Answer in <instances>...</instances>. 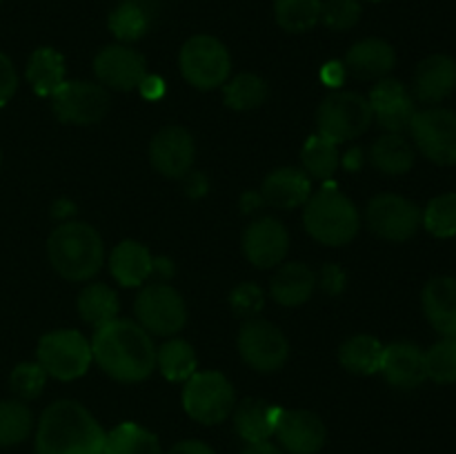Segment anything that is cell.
I'll list each match as a JSON object with an SVG mask.
<instances>
[{"label":"cell","mask_w":456,"mask_h":454,"mask_svg":"<svg viewBox=\"0 0 456 454\" xmlns=\"http://www.w3.org/2000/svg\"><path fill=\"white\" fill-rule=\"evenodd\" d=\"M92 354L98 368L120 383H138L156 369V345L151 334L136 320L114 319L96 329Z\"/></svg>","instance_id":"6da1fadb"},{"label":"cell","mask_w":456,"mask_h":454,"mask_svg":"<svg viewBox=\"0 0 456 454\" xmlns=\"http://www.w3.org/2000/svg\"><path fill=\"white\" fill-rule=\"evenodd\" d=\"M101 423L78 401L61 399L45 408L36 427V454H105Z\"/></svg>","instance_id":"7a4b0ae2"},{"label":"cell","mask_w":456,"mask_h":454,"mask_svg":"<svg viewBox=\"0 0 456 454\" xmlns=\"http://www.w3.org/2000/svg\"><path fill=\"white\" fill-rule=\"evenodd\" d=\"M47 256L53 270L67 280H89L101 272L105 245L96 227L89 223L67 221L47 239Z\"/></svg>","instance_id":"3957f363"},{"label":"cell","mask_w":456,"mask_h":454,"mask_svg":"<svg viewBox=\"0 0 456 454\" xmlns=\"http://www.w3.org/2000/svg\"><path fill=\"white\" fill-rule=\"evenodd\" d=\"M303 225L307 234L319 243L341 247L359 234L361 214L343 191L334 185H325L305 203Z\"/></svg>","instance_id":"277c9868"},{"label":"cell","mask_w":456,"mask_h":454,"mask_svg":"<svg viewBox=\"0 0 456 454\" xmlns=\"http://www.w3.org/2000/svg\"><path fill=\"white\" fill-rule=\"evenodd\" d=\"M183 408L187 417L203 426H218L236 408L234 385L216 369L194 372L183 387Z\"/></svg>","instance_id":"5b68a950"},{"label":"cell","mask_w":456,"mask_h":454,"mask_svg":"<svg viewBox=\"0 0 456 454\" xmlns=\"http://www.w3.org/2000/svg\"><path fill=\"white\" fill-rule=\"evenodd\" d=\"M38 365L45 374L58 381H76L85 377L94 363L92 341L85 338L78 329H53L43 334L36 350Z\"/></svg>","instance_id":"8992f818"},{"label":"cell","mask_w":456,"mask_h":454,"mask_svg":"<svg viewBox=\"0 0 456 454\" xmlns=\"http://www.w3.org/2000/svg\"><path fill=\"white\" fill-rule=\"evenodd\" d=\"M178 65H181L183 78L191 87L209 92L227 83L232 71V56L221 40L209 34H199L185 40Z\"/></svg>","instance_id":"52a82bcc"},{"label":"cell","mask_w":456,"mask_h":454,"mask_svg":"<svg viewBox=\"0 0 456 454\" xmlns=\"http://www.w3.org/2000/svg\"><path fill=\"white\" fill-rule=\"evenodd\" d=\"M374 114L370 101L356 92H332L316 109V125L321 136L338 142L352 141L365 134Z\"/></svg>","instance_id":"ba28073f"},{"label":"cell","mask_w":456,"mask_h":454,"mask_svg":"<svg viewBox=\"0 0 456 454\" xmlns=\"http://www.w3.org/2000/svg\"><path fill=\"white\" fill-rule=\"evenodd\" d=\"M136 323L151 336H174L187 323L185 298L167 283L147 285L134 301Z\"/></svg>","instance_id":"9c48e42d"},{"label":"cell","mask_w":456,"mask_h":454,"mask_svg":"<svg viewBox=\"0 0 456 454\" xmlns=\"http://www.w3.org/2000/svg\"><path fill=\"white\" fill-rule=\"evenodd\" d=\"M239 354L254 372L272 374L288 361L289 343L274 323L254 316L239 329Z\"/></svg>","instance_id":"30bf717a"},{"label":"cell","mask_w":456,"mask_h":454,"mask_svg":"<svg viewBox=\"0 0 456 454\" xmlns=\"http://www.w3.org/2000/svg\"><path fill=\"white\" fill-rule=\"evenodd\" d=\"M414 145L436 165H456V111L432 107L417 111L410 123Z\"/></svg>","instance_id":"8fae6325"},{"label":"cell","mask_w":456,"mask_h":454,"mask_svg":"<svg viewBox=\"0 0 456 454\" xmlns=\"http://www.w3.org/2000/svg\"><path fill=\"white\" fill-rule=\"evenodd\" d=\"M52 109L61 123L96 125L110 111V93L92 80H65L52 96Z\"/></svg>","instance_id":"7c38bea8"},{"label":"cell","mask_w":456,"mask_h":454,"mask_svg":"<svg viewBox=\"0 0 456 454\" xmlns=\"http://www.w3.org/2000/svg\"><path fill=\"white\" fill-rule=\"evenodd\" d=\"M421 207L399 194L374 196L365 209V221L370 230L392 243H403L412 239L421 227Z\"/></svg>","instance_id":"4fadbf2b"},{"label":"cell","mask_w":456,"mask_h":454,"mask_svg":"<svg viewBox=\"0 0 456 454\" xmlns=\"http://www.w3.org/2000/svg\"><path fill=\"white\" fill-rule=\"evenodd\" d=\"M94 74L105 89L132 92L147 78V61L141 52L123 43L102 47L94 58Z\"/></svg>","instance_id":"5bb4252c"},{"label":"cell","mask_w":456,"mask_h":454,"mask_svg":"<svg viewBox=\"0 0 456 454\" xmlns=\"http://www.w3.org/2000/svg\"><path fill=\"white\" fill-rule=\"evenodd\" d=\"M196 158V142L181 125L159 129L150 142V163L160 176L185 178Z\"/></svg>","instance_id":"9a60e30c"},{"label":"cell","mask_w":456,"mask_h":454,"mask_svg":"<svg viewBox=\"0 0 456 454\" xmlns=\"http://www.w3.org/2000/svg\"><path fill=\"white\" fill-rule=\"evenodd\" d=\"M274 436L283 452L316 454L328 441V430L319 414L310 409H281Z\"/></svg>","instance_id":"2e32d148"},{"label":"cell","mask_w":456,"mask_h":454,"mask_svg":"<svg viewBox=\"0 0 456 454\" xmlns=\"http://www.w3.org/2000/svg\"><path fill=\"white\" fill-rule=\"evenodd\" d=\"M289 249V234L274 216H261L243 234V254L258 270H270L283 263Z\"/></svg>","instance_id":"e0dca14e"},{"label":"cell","mask_w":456,"mask_h":454,"mask_svg":"<svg viewBox=\"0 0 456 454\" xmlns=\"http://www.w3.org/2000/svg\"><path fill=\"white\" fill-rule=\"evenodd\" d=\"M370 107H372L374 120L387 129V134H401L410 129L417 105H414L412 93L405 89L401 80L381 78L370 92Z\"/></svg>","instance_id":"ac0fdd59"},{"label":"cell","mask_w":456,"mask_h":454,"mask_svg":"<svg viewBox=\"0 0 456 454\" xmlns=\"http://www.w3.org/2000/svg\"><path fill=\"white\" fill-rule=\"evenodd\" d=\"M379 372L396 390H417L428 378L426 352L408 341L392 343V345L383 350V361Z\"/></svg>","instance_id":"d6986e66"},{"label":"cell","mask_w":456,"mask_h":454,"mask_svg":"<svg viewBox=\"0 0 456 454\" xmlns=\"http://www.w3.org/2000/svg\"><path fill=\"white\" fill-rule=\"evenodd\" d=\"M396 52L387 40L363 38L347 49L343 58L346 74L359 80H381L395 69Z\"/></svg>","instance_id":"ffe728a7"},{"label":"cell","mask_w":456,"mask_h":454,"mask_svg":"<svg viewBox=\"0 0 456 454\" xmlns=\"http://www.w3.org/2000/svg\"><path fill=\"white\" fill-rule=\"evenodd\" d=\"M456 89V61L445 53H432L414 71V96L428 105L445 101Z\"/></svg>","instance_id":"44dd1931"},{"label":"cell","mask_w":456,"mask_h":454,"mask_svg":"<svg viewBox=\"0 0 456 454\" xmlns=\"http://www.w3.org/2000/svg\"><path fill=\"white\" fill-rule=\"evenodd\" d=\"M258 194L272 207L294 209L310 200L312 178L298 167H279L267 174Z\"/></svg>","instance_id":"7402d4cb"},{"label":"cell","mask_w":456,"mask_h":454,"mask_svg":"<svg viewBox=\"0 0 456 454\" xmlns=\"http://www.w3.org/2000/svg\"><path fill=\"white\" fill-rule=\"evenodd\" d=\"M423 312L439 334L456 338V276H435L421 294Z\"/></svg>","instance_id":"603a6c76"},{"label":"cell","mask_w":456,"mask_h":454,"mask_svg":"<svg viewBox=\"0 0 456 454\" xmlns=\"http://www.w3.org/2000/svg\"><path fill=\"white\" fill-rule=\"evenodd\" d=\"M110 272L123 288H138L154 272V256L138 240H120L110 254Z\"/></svg>","instance_id":"cb8c5ba5"},{"label":"cell","mask_w":456,"mask_h":454,"mask_svg":"<svg viewBox=\"0 0 456 454\" xmlns=\"http://www.w3.org/2000/svg\"><path fill=\"white\" fill-rule=\"evenodd\" d=\"M279 405H272L263 399H245L234 408L236 434L248 443H261L274 436L276 421L281 417Z\"/></svg>","instance_id":"d4e9b609"},{"label":"cell","mask_w":456,"mask_h":454,"mask_svg":"<svg viewBox=\"0 0 456 454\" xmlns=\"http://www.w3.org/2000/svg\"><path fill=\"white\" fill-rule=\"evenodd\" d=\"M316 289V274L305 263H285L270 283V294L279 305L298 307L312 298Z\"/></svg>","instance_id":"484cf974"},{"label":"cell","mask_w":456,"mask_h":454,"mask_svg":"<svg viewBox=\"0 0 456 454\" xmlns=\"http://www.w3.org/2000/svg\"><path fill=\"white\" fill-rule=\"evenodd\" d=\"M25 76L38 96L52 98L65 83V58L53 47H38L27 62Z\"/></svg>","instance_id":"4316f807"},{"label":"cell","mask_w":456,"mask_h":454,"mask_svg":"<svg viewBox=\"0 0 456 454\" xmlns=\"http://www.w3.org/2000/svg\"><path fill=\"white\" fill-rule=\"evenodd\" d=\"M414 147L401 134H386L370 147V163L386 176H403L414 167Z\"/></svg>","instance_id":"83f0119b"},{"label":"cell","mask_w":456,"mask_h":454,"mask_svg":"<svg viewBox=\"0 0 456 454\" xmlns=\"http://www.w3.org/2000/svg\"><path fill=\"white\" fill-rule=\"evenodd\" d=\"M383 345L379 338L370 336V334H356L343 341L338 347V361L343 368L352 374H361V377H370L381 369L383 361Z\"/></svg>","instance_id":"f1b7e54d"},{"label":"cell","mask_w":456,"mask_h":454,"mask_svg":"<svg viewBox=\"0 0 456 454\" xmlns=\"http://www.w3.org/2000/svg\"><path fill=\"white\" fill-rule=\"evenodd\" d=\"M118 296L114 289L105 283H89L78 294V314L83 323L98 329L102 325L118 319Z\"/></svg>","instance_id":"f546056e"},{"label":"cell","mask_w":456,"mask_h":454,"mask_svg":"<svg viewBox=\"0 0 456 454\" xmlns=\"http://www.w3.org/2000/svg\"><path fill=\"white\" fill-rule=\"evenodd\" d=\"M105 454H163V450L154 432L127 421L107 432Z\"/></svg>","instance_id":"4dcf8cb0"},{"label":"cell","mask_w":456,"mask_h":454,"mask_svg":"<svg viewBox=\"0 0 456 454\" xmlns=\"http://www.w3.org/2000/svg\"><path fill=\"white\" fill-rule=\"evenodd\" d=\"M196 352L185 338H169L156 350V368L172 383H185L196 372Z\"/></svg>","instance_id":"1f68e13d"},{"label":"cell","mask_w":456,"mask_h":454,"mask_svg":"<svg viewBox=\"0 0 456 454\" xmlns=\"http://www.w3.org/2000/svg\"><path fill=\"white\" fill-rule=\"evenodd\" d=\"M303 172L316 181H330L337 174L338 163H341V154H338V145L330 138L314 134L305 141L301 150Z\"/></svg>","instance_id":"d6a6232c"},{"label":"cell","mask_w":456,"mask_h":454,"mask_svg":"<svg viewBox=\"0 0 456 454\" xmlns=\"http://www.w3.org/2000/svg\"><path fill=\"white\" fill-rule=\"evenodd\" d=\"M151 16L138 0H125L110 13V31L118 43L129 45L150 31Z\"/></svg>","instance_id":"836d02e7"},{"label":"cell","mask_w":456,"mask_h":454,"mask_svg":"<svg viewBox=\"0 0 456 454\" xmlns=\"http://www.w3.org/2000/svg\"><path fill=\"white\" fill-rule=\"evenodd\" d=\"M274 18L288 34H305L321 22V0H274Z\"/></svg>","instance_id":"e575fe53"},{"label":"cell","mask_w":456,"mask_h":454,"mask_svg":"<svg viewBox=\"0 0 456 454\" xmlns=\"http://www.w3.org/2000/svg\"><path fill=\"white\" fill-rule=\"evenodd\" d=\"M267 83L256 74H239L223 85V98L230 109L249 111L267 101Z\"/></svg>","instance_id":"d590c367"},{"label":"cell","mask_w":456,"mask_h":454,"mask_svg":"<svg viewBox=\"0 0 456 454\" xmlns=\"http://www.w3.org/2000/svg\"><path fill=\"white\" fill-rule=\"evenodd\" d=\"M34 417L22 401H0V448L22 443L31 434Z\"/></svg>","instance_id":"8d00e7d4"},{"label":"cell","mask_w":456,"mask_h":454,"mask_svg":"<svg viewBox=\"0 0 456 454\" xmlns=\"http://www.w3.org/2000/svg\"><path fill=\"white\" fill-rule=\"evenodd\" d=\"M423 227L436 239H452L456 236V194H439L428 203L421 218Z\"/></svg>","instance_id":"74e56055"},{"label":"cell","mask_w":456,"mask_h":454,"mask_svg":"<svg viewBox=\"0 0 456 454\" xmlns=\"http://www.w3.org/2000/svg\"><path fill=\"white\" fill-rule=\"evenodd\" d=\"M426 372L441 385L456 381V338L444 336L426 352Z\"/></svg>","instance_id":"f35d334b"},{"label":"cell","mask_w":456,"mask_h":454,"mask_svg":"<svg viewBox=\"0 0 456 454\" xmlns=\"http://www.w3.org/2000/svg\"><path fill=\"white\" fill-rule=\"evenodd\" d=\"M361 13H363L361 0H321V22L328 29H352L361 20Z\"/></svg>","instance_id":"ab89813d"},{"label":"cell","mask_w":456,"mask_h":454,"mask_svg":"<svg viewBox=\"0 0 456 454\" xmlns=\"http://www.w3.org/2000/svg\"><path fill=\"white\" fill-rule=\"evenodd\" d=\"M45 381H47V374H45V369L36 361V363L16 365L12 377H9V387H12V392L18 399L31 401L43 394Z\"/></svg>","instance_id":"60d3db41"},{"label":"cell","mask_w":456,"mask_h":454,"mask_svg":"<svg viewBox=\"0 0 456 454\" xmlns=\"http://www.w3.org/2000/svg\"><path fill=\"white\" fill-rule=\"evenodd\" d=\"M263 305H265V294L256 283H240L232 289L230 307L236 316H243L245 320L254 319Z\"/></svg>","instance_id":"b9f144b4"},{"label":"cell","mask_w":456,"mask_h":454,"mask_svg":"<svg viewBox=\"0 0 456 454\" xmlns=\"http://www.w3.org/2000/svg\"><path fill=\"white\" fill-rule=\"evenodd\" d=\"M18 89V74L12 58L0 52V107L7 105Z\"/></svg>","instance_id":"7bdbcfd3"},{"label":"cell","mask_w":456,"mask_h":454,"mask_svg":"<svg viewBox=\"0 0 456 454\" xmlns=\"http://www.w3.org/2000/svg\"><path fill=\"white\" fill-rule=\"evenodd\" d=\"M346 272H343L341 265H334V263H330V265H325L323 270H321V276H319V283L321 288H323L325 294H330V296H338V294L346 289Z\"/></svg>","instance_id":"ee69618b"},{"label":"cell","mask_w":456,"mask_h":454,"mask_svg":"<svg viewBox=\"0 0 456 454\" xmlns=\"http://www.w3.org/2000/svg\"><path fill=\"white\" fill-rule=\"evenodd\" d=\"M167 454H216L212 448H209L205 441L199 439H185V441H178Z\"/></svg>","instance_id":"f6af8a7d"},{"label":"cell","mask_w":456,"mask_h":454,"mask_svg":"<svg viewBox=\"0 0 456 454\" xmlns=\"http://www.w3.org/2000/svg\"><path fill=\"white\" fill-rule=\"evenodd\" d=\"M141 93L145 98H150V101H159L160 96H163V92H165V83L160 78H154V76H150L147 74V78L142 80L141 83Z\"/></svg>","instance_id":"bcb514c9"},{"label":"cell","mask_w":456,"mask_h":454,"mask_svg":"<svg viewBox=\"0 0 456 454\" xmlns=\"http://www.w3.org/2000/svg\"><path fill=\"white\" fill-rule=\"evenodd\" d=\"M185 190L187 194L199 199V196H203L208 191V181H205V176L200 172H190L185 176Z\"/></svg>","instance_id":"7dc6e473"},{"label":"cell","mask_w":456,"mask_h":454,"mask_svg":"<svg viewBox=\"0 0 456 454\" xmlns=\"http://www.w3.org/2000/svg\"><path fill=\"white\" fill-rule=\"evenodd\" d=\"M343 78H346V67H343V62H330V65H325L323 80L330 85V87L341 85Z\"/></svg>","instance_id":"c3c4849f"},{"label":"cell","mask_w":456,"mask_h":454,"mask_svg":"<svg viewBox=\"0 0 456 454\" xmlns=\"http://www.w3.org/2000/svg\"><path fill=\"white\" fill-rule=\"evenodd\" d=\"M240 454H285L279 445H274L272 441H261V443H248Z\"/></svg>","instance_id":"681fc988"},{"label":"cell","mask_w":456,"mask_h":454,"mask_svg":"<svg viewBox=\"0 0 456 454\" xmlns=\"http://www.w3.org/2000/svg\"><path fill=\"white\" fill-rule=\"evenodd\" d=\"M363 165V151L361 150H350L346 154V167L352 169V172H356V169Z\"/></svg>","instance_id":"f907efd6"},{"label":"cell","mask_w":456,"mask_h":454,"mask_svg":"<svg viewBox=\"0 0 456 454\" xmlns=\"http://www.w3.org/2000/svg\"><path fill=\"white\" fill-rule=\"evenodd\" d=\"M258 205H263V199L258 191H248V194L243 196V212H248V214L254 212Z\"/></svg>","instance_id":"816d5d0a"},{"label":"cell","mask_w":456,"mask_h":454,"mask_svg":"<svg viewBox=\"0 0 456 454\" xmlns=\"http://www.w3.org/2000/svg\"><path fill=\"white\" fill-rule=\"evenodd\" d=\"M370 3H383V0H370Z\"/></svg>","instance_id":"f5cc1de1"}]
</instances>
